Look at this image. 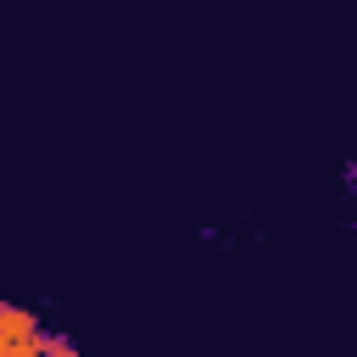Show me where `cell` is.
<instances>
[{"mask_svg":"<svg viewBox=\"0 0 357 357\" xmlns=\"http://www.w3.org/2000/svg\"><path fill=\"white\" fill-rule=\"evenodd\" d=\"M39 351H45L39 318H33L28 307L6 301V307H0V357H39Z\"/></svg>","mask_w":357,"mask_h":357,"instance_id":"1","label":"cell"},{"mask_svg":"<svg viewBox=\"0 0 357 357\" xmlns=\"http://www.w3.org/2000/svg\"><path fill=\"white\" fill-rule=\"evenodd\" d=\"M39 357H78V346L67 340V335H45V351Z\"/></svg>","mask_w":357,"mask_h":357,"instance_id":"2","label":"cell"}]
</instances>
